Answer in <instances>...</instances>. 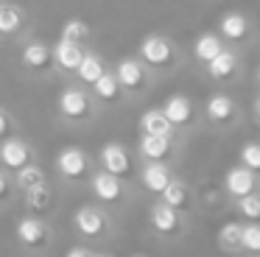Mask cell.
Listing matches in <instances>:
<instances>
[{
	"instance_id": "1",
	"label": "cell",
	"mask_w": 260,
	"mask_h": 257,
	"mask_svg": "<svg viewBox=\"0 0 260 257\" xmlns=\"http://www.w3.org/2000/svg\"><path fill=\"white\" fill-rule=\"evenodd\" d=\"M140 56L154 67H165L174 61V45L165 37H159V34H151V37H146L140 42Z\"/></svg>"
},
{
	"instance_id": "2",
	"label": "cell",
	"mask_w": 260,
	"mask_h": 257,
	"mask_svg": "<svg viewBox=\"0 0 260 257\" xmlns=\"http://www.w3.org/2000/svg\"><path fill=\"white\" fill-rule=\"evenodd\" d=\"M59 112H62L68 120H87V117H90V98H87L81 89L68 87L59 95Z\"/></svg>"
},
{
	"instance_id": "3",
	"label": "cell",
	"mask_w": 260,
	"mask_h": 257,
	"mask_svg": "<svg viewBox=\"0 0 260 257\" xmlns=\"http://www.w3.org/2000/svg\"><path fill=\"white\" fill-rule=\"evenodd\" d=\"M101 165H104V171L115 173V176H129L132 173V156L120 143H107L101 151Z\"/></svg>"
},
{
	"instance_id": "4",
	"label": "cell",
	"mask_w": 260,
	"mask_h": 257,
	"mask_svg": "<svg viewBox=\"0 0 260 257\" xmlns=\"http://www.w3.org/2000/svg\"><path fill=\"white\" fill-rule=\"evenodd\" d=\"M224 190L235 199H243V196L254 193V171L246 165H238V168H230L224 176Z\"/></svg>"
},
{
	"instance_id": "5",
	"label": "cell",
	"mask_w": 260,
	"mask_h": 257,
	"mask_svg": "<svg viewBox=\"0 0 260 257\" xmlns=\"http://www.w3.org/2000/svg\"><path fill=\"white\" fill-rule=\"evenodd\" d=\"M73 223L81 235H87V238H101V235L107 232V215H104L98 207H81V210L76 212Z\"/></svg>"
},
{
	"instance_id": "6",
	"label": "cell",
	"mask_w": 260,
	"mask_h": 257,
	"mask_svg": "<svg viewBox=\"0 0 260 257\" xmlns=\"http://www.w3.org/2000/svg\"><path fill=\"white\" fill-rule=\"evenodd\" d=\"M56 168L62 171V176H68V179H81L90 171V159H87V154L81 148H64L62 154L56 156Z\"/></svg>"
},
{
	"instance_id": "7",
	"label": "cell",
	"mask_w": 260,
	"mask_h": 257,
	"mask_svg": "<svg viewBox=\"0 0 260 257\" xmlns=\"http://www.w3.org/2000/svg\"><path fill=\"white\" fill-rule=\"evenodd\" d=\"M28 162H31V148H28V143H23V140H17V137L3 140V143H0V165L20 171V168L28 165Z\"/></svg>"
},
{
	"instance_id": "8",
	"label": "cell",
	"mask_w": 260,
	"mask_h": 257,
	"mask_svg": "<svg viewBox=\"0 0 260 257\" xmlns=\"http://www.w3.org/2000/svg\"><path fill=\"white\" fill-rule=\"evenodd\" d=\"M151 227L157 229L159 235H176L182 227L179 221V210H174L171 204H165V201H159V204L151 207Z\"/></svg>"
},
{
	"instance_id": "9",
	"label": "cell",
	"mask_w": 260,
	"mask_h": 257,
	"mask_svg": "<svg viewBox=\"0 0 260 257\" xmlns=\"http://www.w3.org/2000/svg\"><path fill=\"white\" fill-rule=\"evenodd\" d=\"M17 240L28 249H40L48 240V227L40 221V218H23L17 223Z\"/></svg>"
},
{
	"instance_id": "10",
	"label": "cell",
	"mask_w": 260,
	"mask_h": 257,
	"mask_svg": "<svg viewBox=\"0 0 260 257\" xmlns=\"http://www.w3.org/2000/svg\"><path fill=\"white\" fill-rule=\"evenodd\" d=\"M92 193L101 201H120V196H123L120 176H115V173H109V171L95 173V176H92Z\"/></svg>"
},
{
	"instance_id": "11",
	"label": "cell",
	"mask_w": 260,
	"mask_h": 257,
	"mask_svg": "<svg viewBox=\"0 0 260 257\" xmlns=\"http://www.w3.org/2000/svg\"><path fill=\"white\" fill-rule=\"evenodd\" d=\"M81 59H84V50H81L79 42H70V39H62V42L53 48V61H56L62 70L68 73H76L81 65Z\"/></svg>"
},
{
	"instance_id": "12",
	"label": "cell",
	"mask_w": 260,
	"mask_h": 257,
	"mask_svg": "<svg viewBox=\"0 0 260 257\" xmlns=\"http://www.w3.org/2000/svg\"><path fill=\"white\" fill-rule=\"evenodd\" d=\"M162 112L168 115V120L174 123V126H187V123L193 120V104L185 95H171V98L165 101Z\"/></svg>"
},
{
	"instance_id": "13",
	"label": "cell",
	"mask_w": 260,
	"mask_h": 257,
	"mask_svg": "<svg viewBox=\"0 0 260 257\" xmlns=\"http://www.w3.org/2000/svg\"><path fill=\"white\" fill-rule=\"evenodd\" d=\"M140 154L146 156L148 162H162L165 156L171 154V137H162V134H143Z\"/></svg>"
},
{
	"instance_id": "14",
	"label": "cell",
	"mask_w": 260,
	"mask_h": 257,
	"mask_svg": "<svg viewBox=\"0 0 260 257\" xmlns=\"http://www.w3.org/2000/svg\"><path fill=\"white\" fill-rule=\"evenodd\" d=\"M115 76L120 78L123 89H140L146 84V70H143V65L137 59H123L118 65V70H115Z\"/></svg>"
},
{
	"instance_id": "15",
	"label": "cell",
	"mask_w": 260,
	"mask_h": 257,
	"mask_svg": "<svg viewBox=\"0 0 260 257\" xmlns=\"http://www.w3.org/2000/svg\"><path fill=\"white\" fill-rule=\"evenodd\" d=\"M218 34H224V37L232 39V42H241V39H246V34H249V20L241 14V11H230V14L221 17Z\"/></svg>"
},
{
	"instance_id": "16",
	"label": "cell",
	"mask_w": 260,
	"mask_h": 257,
	"mask_svg": "<svg viewBox=\"0 0 260 257\" xmlns=\"http://www.w3.org/2000/svg\"><path fill=\"white\" fill-rule=\"evenodd\" d=\"M140 128H143V134H162V137H171V134H174V123L168 120V115H165L162 109L143 112Z\"/></svg>"
},
{
	"instance_id": "17",
	"label": "cell",
	"mask_w": 260,
	"mask_h": 257,
	"mask_svg": "<svg viewBox=\"0 0 260 257\" xmlns=\"http://www.w3.org/2000/svg\"><path fill=\"white\" fill-rule=\"evenodd\" d=\"M25 22V14L20 6L14 3H0V37H12L23 28Z\"/></svg>"
},
{
	"instance_id": "18",
	"label": "cell",
	"mask_w": 260,
	"mask_h": 257,
	"mask_svg": "<svg viewBox=\"0 0 260 257\" xmlns=\"http://www.w3.org/2000/svg\"><path fill=\"white\" fill-rule=\"evenodd\" d=\"M53 61V50H48L42 42H31L23 48V65L28 67V70H45L48 65Z\"/></svg>"
},
{
	"instance_id": "19",
	"label": "cell",
	"mask_w": 260,
	"mask_h": 257,
	"mask_svg": "<svg viewBox=\"0 0 260 257\" xmlns=\"http://www.w3.org/2000/svg\"><path fill=\"white\" fill-rule=\"evenodd\" d=\"M159 196H162V201L171 204L174 210H187V207H190V187H187L185 182H179V179H171L168 187Z\"/></svg>"
},
{
	"instance_id": "20",
	"label": "cell",
	"mask_w": 260,
	"mask_h": 257,
	"mask_svg": "<svg viewBox=\"0 0 260 257\" xmlns=\"http://www.w3.org/2000/svg\"><path fill=\"white\" fill-rule=\"evenodd\" d=\"M207 115L213 123H230L235 117V101L230 95H213L207 101Z\"/></svg>"
},
{
	"instance_id": "21",
	"label": "cell",
	"mask_w": 260,
	"mask_h": 257,
	"mask_svg": "<svg viewBox=\"0 0 260 257\" xmlns=\"http://www.w3.org/2000/svg\"><path fill=\"white\" fill-rule=\"evenodd\" d=\"M168 182H171V173L162 162H148V165L143 168V184H146L148 190L162 193V190L168 187Z\"/></svg>"
},
{
	"instance_id": "22",
	"label": "cell",
	"mask_w": 260,
	"mask_h": 257,
	"mask_svg": "<svg viewBox=\"0 0 260 257\" xmlns=\"http://www.w3.org/2000/svg\"><path fill=\"white\" fill-rule=\"evenodd\" d=\"M235 70H238V61H235V53H230V50H221L215 59L207 61V73H210L213 78H218V81L230 78Z\"/></svg>"
},
{
	"instance_id": "23",
	"label": "cell",
	"mask_w": 260,
	"mask_h": 257,
	"mask_svg": "<svg viewBox=\"0 0 260 257\" xmlns=\"http://www.w3.org/2000/svg\"><path fill=\"white\" fill-rule=\"evenodd\" d=\"M92 89H95V95H98L101 101L115 104V101L120 98V89H123V84H120V78L115 76V73H104V76L98 78L95 84H92Z\"/></svg>"
},
{
	"instance_id": "24",
	"label": "cell",
	"mask_w": 260,
	"mask_h": 257,
	"mask_svg": "<svg viewBox=\"0 0 260 257\" xmlns=\"http://www.w3.org/2000/svg\"><path fill=\"white\" fill-rule=\"evenodd\" d=\"M221 39L215 37V34H202V37L196 39V45H193V53H196L199 61H204L207 65L210 59H215V56L221 53Z\"/></svg>"
},
{
	"instance_id": "25",
	"label": "cell",
	"mask_w": 260,
	"mask_h": 257,
	"mask_svg": "<svg viewBox=\"0 0 260 257\" xmlns=\"http://www.w3.org/2000/svg\"><path fill=\"white\" fill-rule=\"evenodd\" d=\"M76 73H79V78L84 84H95L107 70H104L101 59H98L95 53H84V59H81V65H79V70H76Z\"/></svg>"
},
{
	"instance_id": "26",
	"label": "cell",
	"mask_w": 260,
	"mask_h": 257,
	"mask_svg": "<svg viewBox=\"0 0 260 257\" xmlns=\"http://www.w3.org/2000/svg\"><path fill=\"white\" fill-rule=\"evenodd\" d=\"M241 235H243V227H241V223L226 221L224 227L218 229V243H221V249H226V251L241 249Z\"/></svg>"
},
{
	"instance_id": "27",
	"label": "cell",
	"mask_w": 260,
	"mask_h": 257,
	"mask_svg": "<svg viewBox=\"0 0 260 257\" xmlns=\"http://www.w3.org/2000/svg\"><path fill=\"white\" fill-rule=\"evenodd\" d=\"M17 184L23 190H31V187H37V184H45V173H42V168H37V165H23L17 171Z\"/></svg>"
},
{
	"instance_id": "28",
	"label": "cell",
	"mask_w": 260,
	"mask_h": 257,
	"mask_svg": "<svg viewBox=\"0 0 260 257\" xmlns=\"http://www.w3.org/2000/svg\"><path fill=\"white\" fill-rule=\"evenodd\" d=\"M90 37V25L84 20H68L62 25V39H70V42H84Z\"/></svg>"
},
{
	"instance_id": "29",
	"label": "cell",
	"mask_w": 260,
	"mask_h": 257,
	"mask_svg": "<svg viewBox=\"0 0 260 257\" xmlns=\"http://www.w3.org/2000/svg\"><path fill=\"white\" fill-rule=\"evenodd\" d=\"M25 201H28V207L34 212H45V207L51 204V193H48V187L45 184H37V187H31V190H25Z\"/></svg>"
},
{
	"instance_id": "30",
	"label": "cell",
	"mask_w": 260,
	"mask_h": 257,
	"mask_svg": "<svg viewBox=\"0 0 260 257\" xmlns=\"http://www.w3.org/2000/svg\"><path fill=\"white\" fill-rule=\"evenodd\" d=\"M241 249L254 251V254L260 251V223H257V221H252V223H246V227H243V235H241Z\"/></svg>"
},
{
	"instance_id": "31",
	"label": "cell",
	"mask_w": 260,
	"mask_h": 257,
	"mask_svg": "<svg viewBox=\"0 0 260 257\" xmlns=\"http://www.w3.org/2000/svg\"><path fill=\"white\" fill-rule=\"evenodd\" d=\"M238 212L249 218V221H257L260 223V196L257 193H249L243 199H238Z\"/></svg>"
},
{
	"instance_id": "32",
	"label": "cell",
	"mask_w": 260,
	"mask_h": 257,
	"mask_svg": "<svg viewBox=\"0 0 260 257\" xmlns=\"http://www.w3.org/2000/svg\"><path fill=\"white\" fill-rule=\"evenodd\" d=\"M241 165L260 171V143H243L241 145Z\"/></svg>"
},
{
	"instance_id": "33",
	"label": "cell",
	"mask_w": 260,
	"mask_h": 257,
	"mask_svg": "<svg viewBox=\"0 0 260 257\" xmlns=\"http://www.w3.org/2000/svg\"><path fill=\"white\" fill-rule=\"evenodd\" d=\"M9 128H12V123H9V115L3 109H0V137H6Z\"/></svg>"
},
{
	"instance_id": "34",
	"label": "cell",
	"mask_w": 260,
	"mask_h": 257,
	"mask_svg": "<svg viewBox=\"0 0 260 257\" xmlns=\"http://www.w3.org/2000/svg\"><path fill=\"white\" fill-rule=\"evenodd\" d=\"M9 196V179H6V173L0 171V199H6Z\"/></svg>"
},
{
	"instance_id": "35",
	"label": "cell",
	"mask_w": 260,
	"mask_h": 257,
	"mask_svg": "<svg viewBox=\"0 0 260 257\" xmlns=\"http://www.w3.org/2000/svg\"><path fill=\"white\" fill-rule=\"evenodd\" d=\"M68 257H95V254H90L87 249H70V251H68Z\"/></svg>"
},
{
	"instance_id": "36",
	"label": "cell",
	"mask_w": 260,
	"mask_h": 257,
	"mask_svg": "<svg viewBox=\"0 0 260 257\" xmlns=\"http://www.w3.org/2000/svg\"><path fill=\"white\" fill-rule=\"evenodd\" d=\"M254 115H257V120H260V95L254 98Z\"/></svg>"
},
{
	"instance_id": "37",
	"label": "cell",
	"mask_w": 260,
	"mask_h": 257,
	"mask_svg": "<svg viewBox=\"0 0 260 257\" xmlns=\"http://www.w3.org/2000/svg\"><path fill=\"white\" fill-rule=\"evenodd\" d=\"M257 84H260V70H257Z\"/></svg>"
},
{
	"instance_id": "38",
	"label": "cell",
	"mask_w": 260,
	"mask_h": 257,
	"mask_svg": "<svg viewBox=\"0 0 260 257\" xmlns=\"http://www.w3.org/2000/svg\"><path fill=\"white\" fill-rule=\"evenodd\" d=\"M95 257H107V254H95Z\"/></svg>"
},
{
	"instance_id": "39",
	"label": "cell",
	"mask_w": 260,
	"mask_h": 257,
	"mask_svg": "<svg viewBox=\"0 0 260 257\" xmlns=\"http://www.w3.org/2000/svg\"><path fill=\"white\" fill-rule=\"evenodd\" d=\"M135 257H143V254H135Z\"/></svg>"
},
{
	"instance_id": "40",
	"label": "cell",
	"mask_w": 260,
	"mask_h": 257,
	"mask_svg": "<svg viewBox=\"0 0 260 257\" xmlns=\"http://www.w3.org/2000/svg\"><path fill=\"white\" fill-rule=\"evenodd\" d=\"M257 254H260V251H257Z\"/></svg>"
}]
</instances>
